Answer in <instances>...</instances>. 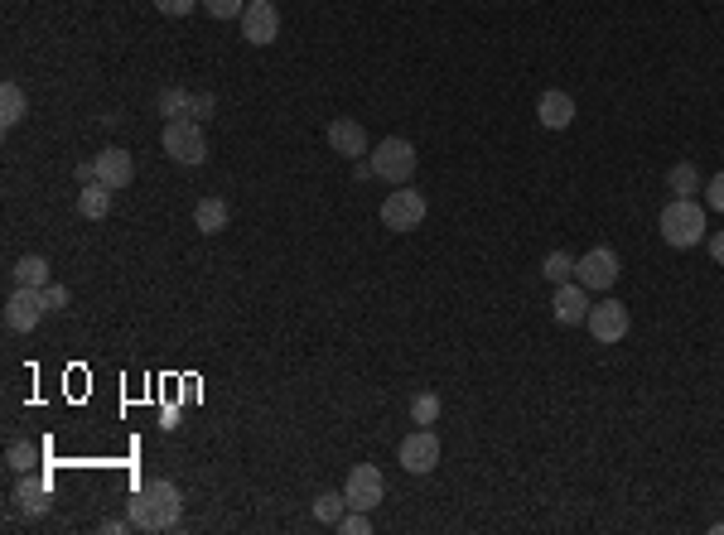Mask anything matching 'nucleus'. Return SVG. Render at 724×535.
<instances>
[{
  "instance_id": "nucleus-28",
  "label": "nucleus",
  "mask_w": 724,
  "mask_h": 535,
  "mask_svg": "<svg viewBox=\"0 0 724 535\" xmlns=\"http://www.w3.org/2000/svg\"><path fill=\"white\" fill-rule=\"evenodd\" d=\"M213 111H218V97H213V92H194V97H189V111H184V116H189V121H208Z\"/></svg>"
},
{
  "instance_id": "nucleus-23",
  "label": "nucleus",
  "mask_w": 724,
  "mask_h": 535,
  "mask_svg": "<svg viewBox=\"0 0 724 535\" xmlns=\"http://www.w3.org/2000/svg\"><path fill=\"white\" fill-rule=\"evenodd\" d=\"M541 275H546L551 285H570V280H575V261H570V251H551V256L541 261Z\"/></svg>"
},
{
  "instance_id": "nucleus-11",
  "label": "nucleus",
  "mask_w": 724,
  "mask_h": 535,
  "mask_svg": "<svg viewBox=\"0 0 724 535\" xmlns=\"http://www.w3.org/2000/svg\"><path fill=\"white\" fill-rule=\"evenodd\" d=\"M237 25H242V39H247V44L266 49V44H276V34H280V10L271 0H247V10H242Z\"/></svg>"
},
{
  "instance_id": "nucleus-14",
  "label": "nucleus",
  "mask_w": 724,
  "mask_h": 535,
  "mask_svg": "<svg viewBox=\"0 0 724 535\" xmlns=\"http://www.w3.org/2000/svg\"><path fill=\"white\" fill-rule=\"evenodd\" d=\"M97 179L107 188H126L131 179H136V160H131V150H102L97 155Z\"/></svg>"
},
{
  "instance_id": "nucleus-8",
  "label": "nucleus",
  "mask_w": 724,
  "mask_h": 535,
  "mask_svg": "<svg viewBox=\"0 0 724 535\" xmlns=\"http://www.w3.org/2000/svg\"><path fill=\"white\" fill-rule=\"evenodd\" d=\"M49 314V304H44V290H25V285H15L10 299H5V328L10 333H34L39 323Z\"/></svg>"
},
{
  "instance_id": "nucleus-15",
  "label": "nucleus",
  "mask_w": 724,
  "mask_h": 535,
  "mask_svg": "<svg viewBox=\"0 0 724 535\" xmlns=\"http://www.w3.org/2000/svg\"><path fill=\"white\" fill-rule=\"evenodd\" d=\"M536 116H541V126L546 131H565L570 121H575V97L570 92H541V102H536Z\"/></svg>"
},
{
  "instance_id": "nucleus-13",
  "label": "nucleus",
  "mask_w": 724,
  "mask_h": 535,
  "mask_svg": "<svg viewBox=\"0 0 724 535\" xmlns=\"http://www.w3.org/2000/svg\"><path fill=\"white\" fill-rule=\"evenodd\" d=\"M551 314H556V323H565V328L585 323V319H589L585 285H580V280H575V285H556V299H551Z\"/></svg>"
},
{
  "instance_id": "nucleus-4",
  "label": "nucleus",
  "mask_w": 724,
  "mask_h": 535,
  "mask_svg": "<svg viewBox=\"0 0 724 535\" xmlns=\"http://www.w3.org/2000/svg\"><path fill=\"white\" fill-rule=\"evenodd\" d=\"M165 155L174 164H203L208 160V135H203V121H189V116H179V121H165Z\"/></svg>"
},
{
  "instance_id": "nucleus-3",
  "label": "nucleus",
  "mask_w": 724,
  "mask_h": 535,
  "mask_svg": "<svg viewBox=\"0 0 724 535\" xmlns=\"http://www.w3.org/2000/svg\"><path fill=\"white\" fill-rule=\"evenodd\" d=\"M416 145L411 140H401V135H387V140H377V155H372V174L377 179H387V184H411V174H416Z\"/></svg>"
},
{
  "instance_id": "nucleus-32",
  "label": "nucleus",
  "mask_w": 724,
  "mask_h": 535,
  "mask_svg": "<svg viewBox=\"0 0 724 535\" xmlns=\"http://www.w3.org/2000/svg\"><path fill=\"white\" fill-rule=\"evenodd\" d=\"M338 531H348V535H367V531H372V521H367V511H348V516L338 521Z\"/></svg>"
},
{
  "instance_id": "nucleus-7",
  "label": "nucleus",
  "mask_w": 724,
  "mask_h": 535,
  "mask_svg": "<svg viewBox=\"0 0 724 535\" xmlns=\"http://www.w3.org/2000/svg\"><path fill=\"white\" fill-rule=\"evenodd\" d=\"M618 275H623V261H618L613 246H594V251H585V256L575 261V280H580L585 290H613Z\"/></svg>"
},
{
  "instance_id": "nucleus-24",
  "label": "nucleus",
  "mask_w": 724,
  "mask_h": 535,
  "mask_svg": "<svg viewBox=\"0 0 724 535\" xmlns=\"http://www.w3.org/2000/svg\"><path fill=\"white\" fill-rule=\"evenodd\" d=\"M39 463V444H25V439H15L10 449H5V468L10 473H29Z\"/></svg>"
},
{
  "instance_id": "nucleus-26",
  "label": "nucleus",
  "mask_w": 724,
  "mask_h": 535,
  "mask_svg": "<svg viewBox=\"0 0 724 535\" xmlns=\"http://www.w3.org/2000/svg\"><path fill=\"white\" fill-rule=\"evenodd\" d=\"M411 420H416V425H435V420H440V396H435V391H420L416 401H411Z\"/></svg>"
},
{
  "instance_id": "nucleus-16",
  "label": "nucleus",
  "mask_w": 724,
  "mask_h": 535,
  "mask_svg": "<svg viewBox=\"0 0 724 535\" xmlns=\"http://www.w3.org/2000/svg\"><path fill=\"white\" fill-rule=\"evenodd\" d=\"M10 502H15V511H10V516H29V521H39V516L49 511V482H44V478H25L20 487H15V497H10Z\"/></svg>"
},
{
  "instance_id": "nucleus-2",
  "label": "nucleus",
  "mask_w": 724,
  "mask_h": 535,
  "mask_svg": "<svg viewBox=\"0 0 724 535\" xmlns=\"http://www.w3.org/2000/svg\"><path fill=\"white\" fill-rule=\"evenodd\" d=\"M657 227H662V241L676 246V251H691V246H700V241L710 237L705 232V208H700L696 198H671L667 208H662V217H657Z\"/></svg>"
},
{
  "instance_id": "nucleus-17",
  "label": "nucleus",
  "mask_w": 724,
  "mask_h": 535,
  "mask_svg": "<svg viewBox=\"0 0 724 535\" xmlns=\"http://www.w3.org/2000/svg\"><path fill=\"white\" fill-rule=\"evenodd\" d=\"M112 193H116V188H107L102 179H97V184H87L83 193H78V217H87V222H102V217L112 213Z\"/></svg>"
},
{
  "instance_id": "nucleus-30",
  "label": "nucleus",
  "mask_w": 724,
  "mask_h": 535,
  "mask_svg": "<svg viewBox=\"0 0 724 535\" xmlns=\"http://www.w3.org/2000/svg\"><path fill=\"white\" fill-rule=\"evenodd\" d=\"M44 304H49V314H63V309H68V285H54V280H49V285H44Z\"/></svg>"
},
{
  "instance_id": "nucleus-1",
  "label": "nucleus",
  "mask_w": 724,
  "mask_h": 535,
  "mask_svg": "<svg viewBox=\"0 0 724 535\" xmlns=\"http://www.w3.org/2000/svg\"><path fill=\"white\" fill-rule=\"evenodd\" d=\"M179 511H184L179 487L155 478L131 497V526H136V531H174V526H179Z\"/></svg>"
},
{
  "instance_id": "nucleus-27",
  "label": "nucleus",
  "mask_w": 724,
  "mask_h": 535,
  "mask_svg": "<svg viewBox=\"0 0 724 535\" xmlns=\"http://www.w3.org/2000/svg\"><path fill=\"white\" fill-rule=\"evenodd\" d=\"M203 10H208L213 20H242L247 0H203Z\"/></svg>"
},
{
  "instance_id": "nucleus-10",
  "label": "nucleus",
  "mask_w": 724,
  "mask_h": 535,
  "mask_svg": "<svg viewBox=\"0 0 724 535\" xmlns=\"http://www.w3.org/2000/svg\"><path fill=\"white\" fill-rule=\"evenodd\" d=\"M628 304H618V299H604V304H589V319H585V328L594 333V343H623L628 338Z\"/></svg>"
},
{
  "instance_id": "nucleus-34",
  "label": "nucleus",
  "mask_w": 724,
  "mask_h": 535,
  "mask_svg": "<svg viewBox=\"0 0 724 535\" xmlns=\"http://www.w3.org/2000/svg\"><path fill=\"white\" fill-rule=\"evenodd\" d=\"M705 241H710V256H715V261H720V266H724V232H710V237H705Z\"/></svg>"
},
{
  "instance_id": "nucleus-20",
  "label": "nucleus",
  "mask_w": 724,
  "mask_h": 535,
  "mask_svg": "<svg viewBox=\"0 0 724 535\" xmlns=\"http://www.w3.org/2000/svg\"><path fill=\"white\" fill-rule=\"evenodd\" d=\"M10 280L25 285V290H44V285H49V261H44V256H20L15 270H10Z\"/></svg>"
},
{
  "instance_id": "nucleus-18",
  "label": "nucleus",
  "mask_w": 724,
  "mask_h": 535,
  "mask_svg": "<svg viewBox=\"0 0 724 535\" xmlns=\"http://www.w3.org/2000/svg\"><path fill=\"white\" fill-rule=\"evenodd\" d=\"M25 111H29L25 87H20V82H0V126H5V131H10V126H20V121H25Z\"/></svg>"
},
{
  "instance_id": "nucleus-19",
  "label": "nucleus",
  "mask_w": 724,
  "mask_h": 535,
  "mask_svg": "<svg viewBox=\"0 0 724 535\" xmlns=\"http://www.w3.org/2000/svg\"><path fill=\"white\" fill-rule=\"evenodd\" d=\"M227 217H232V208H227L223 198H203L194 208V227L203 232V237H213V232H223Z\"/></svg>"
},
{
  "instance_id": "nucleus-12",
  "label": "nucleus",
  "mask_w": 724,
  "mask_h": 535,
  "mask_svg": "<svg viewBox=\"0 0 724 535\" xmlns=\"http://www.w3.org/2000/svg\"><path fill=\"white\" fill-rule=\"evenodd\" d=\"M329 145L343 160H362L367 155V126L353 121V116H338V121H329Z\"/></svg>"
},
{
  "instance_id": "nucleus-25",
  "label": "nucleus",
  "mask_w": 724,
  "mask_h": 535,
  "mask_svg": "<svg viewBox=\"0 0 724 535\" xmlns=\"http://www.w3.org/2000/svg\"><path fill=\"white\" fill-rule=\"evenodd\" d=\"M189 97H194V92H184V87H165V92H160V116L179 121V116L189 111Z\"/></svg>"
},
{
  "instance_id": "nucleus-31",
  "label": "nucleus",
  "mask_w": 724,
  "mask_h": 535,
  "mask_svg": "<svg viewBox=\"0 0 724 535\" xmlns=\"http://www.w3.org/2000/svg\"><path fill=\"white\" fill-rule=\"evenodd\" d=\"M705 208H715V213H724V169L705 184Z\"/></svg>"
},
{
  "instance_id": "nucleus-29",
  "label": "nucleus",
  "mask_w": 724,
  "mask_h": 535,
  "mask_svg": "<svg viewBox=\"0 0 724 535\" xmlns=\"http://www.w3.org/2000/svg\"><path fill=\"white\" fill-rule=\"evenodd\" d=\"M203 0H155V10L160 15H169V20H184V15H194Z\"/></svg>"
},
{
  "instance_id": "nucleus-6",
  "label": "nucleus",
  "mask_w": 724,
  "mask_h": 535,
  "mask_svg": "<svg viewBox=\"0 0 724 535\" xmlns=\"http://www.w3.org/2000/svg\"><path fill=\"white\" fill-rule=\"evenodd\" d=\"M420 222H425V193H416V188H396V193H387V203H382V227L387 232H416Z\"/></svg>"
},
{
  "instance_id": "nucleus-33",
  "label": "nucleus",
  "mask_w": 724,
  "mask_h": 535,
  "mask_svg": "<svg viewBox=\"0 0 724 535\" xmlns=\"http://www.w3.org/2000/svg\"><path fill=\"white\" fill-rule=\"evenodd\" d=\"M73 174H78V184H83V188H87V184H97V160H83L78 169H73Z\"/></svg>"
},
{
  "instance_id": "nucleus-21",
  "label": "nucleus",
  "mask_w": 724,
  "mask_h": 535,
  "mask_svg": "<svg viewBox=\"0 0 724 535\" xmlns=\"http://www.w3.org/2000/svg\"><path fill=\"white\" fill-rule=\"evenodd\" d=\"M343 516H348V497H338V492H319V497H314V521L338 526Z\"/></svg>"
},
{
  "instance_id": "nucleus-5",
  "label": "nucleus",
  "mask_w": 724,
  "mask_h": 535,
  "mask_svg": "<svg viewBox=\"0 0 724 535\" xmlns=\"http://www.w3.org/2000/svg\"><path fill=\"white\" fill-rule=\"evenodd\" d=\"M343 497H348V507L353 511H377V502L387 497V478H382V468H377V463H358V468H348V478H343Z\"/></svg>"
},
{
  "instance_id": "nucleus-22",
  "label": "nucleus",
  "mask_w": 724,
  "mask_h": 535,
  "mask_svg": "<svg viewBox=\"0 0 724 535\" xmlns=\"http://www.w3.org/2000/svg\"><path fill=\"white\" fill-rule=\"evenodd\" d=\"M667 184H671V193H676V198H691V193L700 188V169H696L691 160H686V164H671Z\"/></svg>"
},
{
  "instance_id": "nucleus-9",
  "label": "nucleus",
  "mask_w": 724,
  "mask_h": 535,
  "mask_svg": "<svg viewBox=\"0 0 724 535\" xmlns=\"http://www.w3.org/2000/svg\"><path fill=\"white\" fill-rule=\"evenodd\" d=\"M396 463H401L406 473H416V478L435 473V468H440V439H435L430 429L406 434V439H401V449H396Z\"/></svg>"
}]
</instances>
